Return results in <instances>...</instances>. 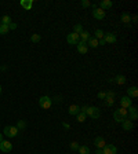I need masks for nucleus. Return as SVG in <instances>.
<instances>
[{
    "label": "nucleus",
    "mask_w": 138,
    "mask_h": 154,
    "mask_svg": "<svg viewBox=\"0 0 138 154\" xmlns=\"http://www.w3.org/2000/svg\"><path fill=\"white\" fill-rule=\"evenodd\" d=\"M104 154H118V147L115 145H105L102 147Z\"/></svg>",
    "instance_id": "nucleus-8"
},
{
    "label": "nucleus",
    "mask_w": 138,
    "mask_h": 154,
    "mask_svg": "<svg viewBox=\"0 0 138 154\" xmlns=\"http://www.w3.org/2000/svg\"><path fill=\"white\" fill-rule=\"evenodd\" d=\"M126 81H127V79H126L123 74H119V76H116V77H115V83H116V84H119V85L126 84Z\"/></svg>",
    "instance_id": "nucleus-21"
},
{
    "label": "nucleus",
    "mask_w": 138,
    "mask_h": 154,
    "mask_svg": "<svg viewBox=\"0 0 138 154\" xmlns=\"http://www.w3.org/2000/svg\"><path fill=\"white\" fill-rule=\"evenodd\" d=\"M1 140H3V135L0 134V142H1Z\"/></svg>",
    "instance_id": "nucleus-39"
},
{
    "label": "nucleus",
    "mask_w": 138,
    "mask_h": 154,
    "mask_svg": "<svg viewBox=\"0 0 138 154\" xmlns=\"http://www.w3.org/2000/svg\"><path fill=\"white\" fill-rule=\"evenodd\" d=\"M86 116H90L91 118H100V109L98 107H95V106H88L87 111H86Z\"/></svg>",
    "instance_id": "nucleus-4"
},
{
    "label": "nucleus",
    "mask_w": 138,
    "mask_h": 154,
    "mask_svg": "<svg viewBox=\"0 0 138 154\" xmlns=\"http://www.w3.org/2000/svg\"><path fill=\"white\" fill-rule=\"evenodd\" d=\"M138 118V113L137 111H133V113H130V118L128 120H131V121H135Z\"/></svg>",
    "instance_id": "nucleus-30"
},
{
    "label": "nucleus",
    "mask_w": 138,
    "mask_h": 154,
    "mask_svg": "<svg viewBox=\"0 0 138 154\" xmlns=\"http://www.w3.org/2000/svg\"><path fill=\"white\" fill-rule=\"evenodd\" d=\"M17 128H18V131H24L26 128V123L24 120H19L18 123H17Z\"/></svg>",
    "instance_id": "nucleus-23"
},
{
    "label": "nucleus",
    "mask_w": 138,
    "mask_h": 154,
    "mask_svg": "<svg viewBox=\"0 0 138 154\" xmlns=\"http://www.w3.org/2000/svg\"><path fill=\"white\" fill-rule=\"evenodd\" d=\"M105 96H107V94L105 92H98V98L100 99H105Z\"/></svg>",
    "instance_id": "nucleus-35"
},
{
    "label": "nucleus",
    "mask_w": 138,
    "mask_h": 154,
    "mask_svg": "<svg viewBox=\"0 0 138 154\" xmlns=\"http://www.w3.org/2000/svg\"><path fill=\"white\" fill-rule=\"evenodd\" d=\"M79 147H80V145H79L77 142H72V143H70V149H72L73 151H75V150H79Z\"/></svg>",
    "instance_id": "nucleus-31"
},
{
    "label": "nucleus",
    "mask_w": 138,
    "mask_h": 154,
    "mask_svg": "<svg viewBox=\"0 0 138 154\" xmlns=\"http://www.w3.org/2000/svg\"><path fill=\"white\" fill-rule=\"evenodd\" d=\"M94 145L97 149H102L105 145H107V142H105V139H104L102 136H97L94 139Z\"/></svg>",
    "instance_id": "nucleus-12"
},
{
    "label": "nucleus",
    "mask_w": 138,
    "mask_h": 154,
    "mask_svg": "<svg viewBox=\"0 0 138 154\" xmlns=\"http://www.w3.org/2000/svg\"><path fill=\"white\" fill-rule=\"evenodd\" d=\"M1 24L8 26V25L11 24V18H10L8 15H3V17H1Z\"/></svg>",
    "instance_id": "nucleus-24"
},
{
    "label": "nucleus",
    "mask_w": 138,
    "mask_h": 154,
    "mask_svg": "<svg viewBox=\"0 0 138 154\" xmlns=\"http://www.w3.org/2000/svg\"><path fill=\"white\" fill-rule=\"evenodd\" d=\"M90 6H91V3H90L88 0H83V1H82V7H83V8H87V7H90Z\"/></svg>",
    "instance_id": "nucleus-33"
},
{
    "label": "nucleus",
    "mask_w": 138,
    "mask_h": 154,
    "mask_svg": "<svg viewBox=\"0 0 138 154\" xmlns=\"http://www.w3.org/2000/svg\"><path fill=\"white\" fill-rule=\"evenodd\" d=\"M86 44H87V47H91V48H97V47L100 45V44H98V40H97L95 37H91Z\"/></svg>",
    "instance_id": "nucleus-20"
},
{
    "label": "nucleus",
    "mask_w": 138,
    "mask_h": 154,
    "mask_svg": "<svg viewBox=\"0 0 138 154\" xmlns=\"http://www.w3.org/2000/svg\"><path fill=\"white\" fill-rule=\"evenodd\" d=\"M77 51H79V54H83V55H86L88 51V47L86 43H83V41H79L77 43Z\"/></svg>",
    "instance_id": "nucleus-11"
},
{
    "label": "nucleus",
    "mask_w": 138,
    "mask_h": 154,
    "mask_svg": "<svg viewBox=\"0 0 138 154\" xmlns=\"http://www.w3.org/2000/svg\"><path fill=\"white\" fill-rule=\"evenodd\" d=\"M61 100H62V98H61V96H57V98H55V102H61Z\"/></svg>",
    "instance_id": "nucleus-38"
},
{
    "label": "nucleus",
    "mask_w": 138,
    "mask_h": 154,
    "mask_svg": "<svg viewBox=\"0 0 138 154\" xmlns=\"http://www.w3.org/2000/svg\"><path fill=\"white\" fill-rule=\"evenodd\" d=\"M77 151H79L80 154H90V149H88L87 146H80Z\"/></svg>",
    "instance_id": "nucleus-27"
},
{
    "label": "nucleus",
    "mask_w": 138,
    "mask_h": 154,
    "mask_svg": "<svg viewBox=\"0 0 138 154\" xmlns=\"http://www.w3.org/2000/svg\"><path fill=\"white\" fill-rule=\"evenodd\" d=\"M21 7L24 8V10H31L32 7H33V1L32 0H21Z\"/></svg>",
    "instance_id": "nucleus-16"
},
{
    "label": "nucleus",
    "mask_w": 138,
    "mask_h": 154,
    "mask_svg": "<svg viewBox=\"0 0 138 154\" xmlns=\"http://www.w3.org/2000/svg\"><path fill=\"white\" fill-rule=\"evenodd\" d=\"M62 127H64V128H65V130H69V128H70V127H69V124H68V123H62Z\"/></svg>",
    "instance_id": "nucleus-36"
},
{
    "label": "nucleus",
    "mask_w": 138,
    "mask_h": 154,
    "mask_svg": "<svg viewBox=\"0 0 138 154\" xmlns=\"http://www.w3.org/2000/svg\"><path fill=\"white\" fill-rule=\"evenodd\" d=\"M0 94H1V85H0Z\"/></svg>",
    "instance_id": "nucleus-40"
},
{
    "label": "nucleus",
    "mask_w": 138,
    "mask_h": 154,
    "mask_svg": "<svg viewBox=\"0 0 138 154\" xmlns=\"http://www.w3.org/2000/svg\"><path fill=\"white\" fill-rule=\"evenodd\" d=\"M127 116H128V111H127V109H123V107L115 110V113H113V118H115V121H118V123H123L126 118H127Z\"/></svg>",
    "instance_id": "nucleus-1"
},
{
    "label": "nucleus",
    "mask_w": 138,
    "mask_h": 154,
    "mask_svg": "<svg viewBox=\"0 0 138 154\" xmlns=\"http://www.w3.org/2000/svg\"><path fill=\"white\" fill-rule=\"evenodd\" d=\"M113 6V3L111 1V0H102L100 3V8H102L104 11H107V10H109L111 7Z\"/></svg>",
    "instance_id": "nucleus-15"
},
{
    "label": "nucleus",
    "mask_w": 138,
    "mask_h": 154,
    "mask_svg": "<svg viewBox=\"0 0 138 154\" xmlns=\"http://www.w3.org/2000/svg\"><path fill=\"white\" fill-rule=\"evenodd\" d=\"M18 128L17 127H13V125H7L4 127V130H3V134L7 136V138H15V136L18 135Z\"/></svg>",
    "instance_id": "nucleus-3"
},
{
    "label": "nucleus",
    "mask_w": 138,
    "mask_h": 154,
    "mask_svg": "<svg viewBox=\"0 0 138 154\" xmlns=\"http://www.w3.org/2000/svg\"><path fill=\"white\" fill-rule=\"evenodd\" d=\"M95 39L98 40V39H104V31H101V29H97L95 31Z\"/></svg>",
    "instance_id": "nucleus-28"
},
{
    "label": "nucleus",
    "mask_w": 138,
    "mask_h": 154,
    "mask_svg": "<svg viewBox=\"0 0 138 154\" xmlns=\"http://www.w3.org/2000/svg\"><path fill=\"white\" fill-rule=\"evenodd\" d=\"M95 154H104L102 149H97V150H95Z\"/></svg>",
    "instance_id": "nucleus-37"
},
{
    "label": "nucleus",
    "mask_w": 138,
    "mask_h": 154,
    "mask_svg": "<svg viewBox=\"0 0 138 154\" xmlns=\"http://www.w3.org/2000/svg\"><path fill=\"white\" fill-rule=\"evenodd\" d=\"M79 39H80V41H83V43H87L88 40L91 39V36H90V33H88L87 31H83L80 35H79Z\"/></svg>",
    "instance_id": "nucleus-18"
},
{
    "label": "nucleus",
    "mask_w": 138,
    "mask_h": 154,
    "mask_svg": "<svg viewBox=\"0 0 138 154\" xmlns=\"http://www.w3.org/2000/svg\"><path fill=\"white\" fill-rule=\"evenodd\" d=\"M120 19H122V22L124 25H130V22H131V17H130V14H127V12H123Z\"/></svg>",
    "instance_id": "nucleus-19"
},
{
    "label": "nucleus",
    "mask_w": 138,
    "mask_h": 154,
    "mask_svg": "<svg viewBox=\"0 0 138 154\" xmlns=\"http://www.w3.org/2000/svg\"><path fill=\"white\" fill-rule=\"evenodd\" d=\"M127 96L128 98H137L138 96V88L135 85L130 87L128 90H127Z\"/></svg>",
    "instance_id": "nucleus-13"
},
{
    "label": "nucleus",
    "mask_w": 138,
    "mask_h": 154,
    "mask_svg": "<svg viewBox=\"0 0 138 154\" xmlns=\"http://www.w3.org/2000/svg\"><path fill=\"white\" fill-rule=\"evenodd\" d=\"M105 99H107V100H105V105H108V106H112L113 102H115L113 98H109V96H105Z\"/></svg>",
    "instance_id": "nucleus-32"
},
{
    "label": "nucleus",
    "mask_w": 138,
    "mask_h": 154,
    "mask_svg": "<svg viewBox=\"0 0 138 154\" xmlns=\"http://www.w3.org/2000/svg\"><path fill=\"white\" fill-rule=\"evenodd\" d=\"M76 118H77V121H79V123H84V120H86V114H84V113H79V114L76 116Z\"/></svg>",
    "instance_id": "nucleus-29"
},
{
    "label": "nucleus",
    "mask_w": 138,
    "mask_h": 154,
    "mask_svg": "<svg viewBox=\"0 0 138 154\" xmlns=\"http://www.w3.org/2000/svg\"><path fill=\"white\" fill-rule=\"evenodd\" d=\"M68 113L70 114V116H77V114L80 113V107H79L77 105H72V106H69Z\"/></svg>",
    "instance_id": "nucleus-17"
},
{
    "label": "nucleus",
    "mask_w": 138,
    "mask_h": 154,
    "mask_svg": "<svg viewBox=\"0 0 138 154\" xmlns=\"http://www.w3.org/2000/svg\"><path fill=\"white\" fill-rule=\"evenodd\" d=\"M11 150H13V143H10L8 140H1V142H0V151L10 153Z\"/></svg>",
    "instance_id": "nucleus-5"
},
{
    "label": "nucleus",
    "mask_w": 138,
    "mask_h": 154,
    "mask_svg": "<svg viewBox=\"0 0 138 154\" xmlns=\"http://www.w3.org/2000/svg\"><path fill=\"white\" fill-rule=\"evenodd\" d=\"M104 40H105L107 44H113V43H116L118 37H116L115 33H104Z\"/></svg>",
    "instance_id": "nucleus-9"
},
{
    "label": "nucleus",
    "mask_w": 138,
    "mask_h": 154,
    "mask_svg": "<svg viewBox=\"0 0 138 154\" xmlns=\"http://www.w3.org/2000/svg\"><path fill=\"white\" fill-rule=\"evenodd\" d=\"M93 17H94L95 19H104L105 18V11L102 10V8H100V7H95V8H93Z\"/></svg>",
    "instance_id": "nucleus-7"
},
{
    "label": "nucleus",
    "mask_w": 138,
    "mask_h": 154,
    "mask_svg": "<svg viewBox=\"0 0 138 154\" xmlns=\"http://www.w3.org/2000/svg\"><path fill=\"white\" fill-rule=\"evenodd\" d=\"M83 32V26L80 24H77L75 25V28H73V33H76V35H80Z\"/></svg>",
    "instance_id": "nucleus-26"
},
{
    "label": "nucleus",
    "mask_w": 138,
    "mask_h": 154,
    "mask_svg": "<svg viewBox=\"0 0 138 154\" xmlns=\"http://www.w3.org/2000/svg\"><path fill=\"white\" fill-rule=\"evenodd\" d=\"M51 105H53V99H51L50 96H47V95L40 96V99H39V106H40L42 109L49 110V109L51 107Z\"/></svg>",
    "instance_id": "nucleus-2"
},
{
    "label": "nucleus",
    "mask_w": 138,
    "mask_h": 154,
    "mask_svg": "<svg viewBox=\"0 0 138 154\" xmlns=\"http://www.w3.org/2000/svg\"><path fill=\"white\" fill-rule=\"evenodd\" d=\"M8 32H10V29H8L7 25L0 24V35H6V33H8Z\"/></svg>",
    "instance_id": "nucleus-25"
},
{
    "label": "nucleus",
    "mask_w": 138,
    "mask_h": 154,
    "mask_svg": "<svg viewBox=\"0 0 138 154\" xmlns=\"http://www.w3.org/2000/svg\"><path fill=\"white\" fill-rule=\"evenodd\" d=\"M133 103V99H130L128 96H122L120 98V106L123 107V109H128Z\"/></svg>",
    "instance_id": "nucleus-10"
},
{
    "label": "nucleus",
    "mask_w": 138,
    "mask_h": 154,
    "mask_svg": "<svg viewBox=\"0 0 138 154\" xmlns=\"http://www.w3.org/2000/svg\"><path fill=\"white\" fill-rule=\"evenodd\" d=\"M122 127H123L124 131H131L133 128H134V124H133L131 120H127V118H126L124 121L122 123Z\"/></svg>",
    "instance_id": "nucleus-14"
},
{
    "label": "nucleus",
    "mask_w": 138,
    "mask_h": 154,
    "mask_svg": "<svg viewBox=\"0 0 138 154\" xmlns=\"http://www.w3.org/2000/svg\"><path fill=\"white\" fill-rule=\"evenodd\" d=\"M40 40H42V37H40V35H39V33H33V35L31 36V43L38 44Z\"/></svg>",
    "instance_id": "nucleus-22"
},
{
    "label": "nucleus",
    "mask_w": 138,
    "mask_h": 154,
    "mask_svg": "<svg viewBox=\"0 0 138 154\" xmlns=\"http://www.w3.org/2000/svg\"><path fill=\"white\" fill-rule=\"evenodd\" d=\"M0 69H1V65H0Z\"/></svg>",
    "instance_id": "nucleus-41"
},
{
    "label": "nucleus",
    "mask_w": 138,
    "mask_h": 154,
    "mask_svg": "<svg viewBox=\"0 0 138 154\" xmlns=\"http://www.w3.org/2000/svg\"><path fill=\"white\" fill-rule=\"evenodd\" d=\"M8 29H10V31H14V29H17V24H13V22H11V24L8 25Z\"/></svg>",
    "instance_id": "nucleus-34"
},
{
    "label": "nucleus",
    "mask_w": 138,
    "mask_h": 154,
    "mask_svg": "<svg viewBox=\"0 0 138 154\" xmlns=\"http://www.w3.org/2000/svg\"><path fill=\"white\" fill-rule=\"evenodd\" d=\"M66 41H68V44H70V45H77V43L80 41V39H79V35H76V33H69L68 36H66Z\"/></svg>",
    "instance_id": "nucleus-6"
}]
</instances>
